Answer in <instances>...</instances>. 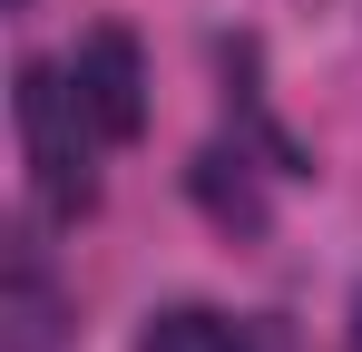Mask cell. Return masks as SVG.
<instances>
[{
    "instance_id": "7a4b0ae2",
    "label": "cell",
    "mask_w": 362,
    "mask_h": 352,
    "mask_svg": "<svg viewBox=\"0 0 362 352\" xmlns=\"http://www.w3.org/2000/svg\"><path fill=\"white\" fill-rule=\"evenodd\" d=\"M69 78H78V108H88V127H98L108 147L147 137V49H137V30L98 20V30L78 40V59H69Z\"/></svg>"
},
{
    "instance_id": "5b68a950",
    "label": "cell",
    "mask_w": 362,
    "mask_h": 352,
    "mask_svg": "<svg viewBox=\"0 0 362 352\" xmlns=\"http://www.w3.org/2000/svg\"><path fill=\"white\" fill-rule=\"evenodd\" d=\"M137 352H235V323L216 303H167V313H147Z\"/></svg>"
},
{
    "instance_id": "8992f818",
    "label": "cell",
    "mask_w": 362,
    "mask_h": 352,
    "mask_svg": "<svg viewBox=\"0 0 362 352\" xmlns=\"http://www.w3.org/2000/svg\"><path fill=\"white\" fill-rule=\"evenodd\" d=\"M235 352H294L284 323H235Z\"/></svg>"
},
{
    "instance_id": "277c9868",
    "label": "cell",
    "mask_w": 362,
    "mask_h": 352,
    "mask_svg": "<svg viewBox=\"0 0 362 352\" xmlns=\"http://www.w3.org/2000/svg\"><path fill=\"white\" fill-rule=\"evenodd\" d=\"M186 196H196L226 235H264V225H274V216H264V186H255L245 157H226V147H206V157L186 167Z\"/></svg>"
},
{
    "instance_id": "6da1fadb",
    "label": "cell",
    "mask_w": 362,
    "mask_h": 352,
    "mask_svg": "<svg viewBox=\"0 0 362 352\" xmlns=\"http://www.w3.org/2000/svg\"><path fill=\"white\" fill-rule=\"evenodd\" d=\"M78 78H59L49 59H30L20 69V137H30V167H40V206L78 225L88 206H98V176H88V147H78Z\"/></svg>"
},
{
    "instance_id": "52a82bcc",
    "label": "cell",
    "mask_w": 362,
    "mask_h": 352,
    "mask_svg": "<svg viewBox=\"0 0 362 352\" xmlns=\"http://www.w3.org/2000/svg\"><path fill=\"white\" fill-rule=\"evenodd\" d=\"M10 10H30V0H10Z\"/></svg>"
},
{
    "instance_id": "3957f363",
    "label": "cell",
    "mask_w": 362,
    "mask_h": 352,
    "mask_svg": "<svg viewBox=\"0 0 362 352\" xmlns=\"http://www.w3.org/2000/svg\"><path fill=\"white\" fill-rule=\"evenodd\" d=\"M59 333H69V303L40 274V254L20 245L10 274H0V352H59Z\"/></svg>"
}]
</instances>
